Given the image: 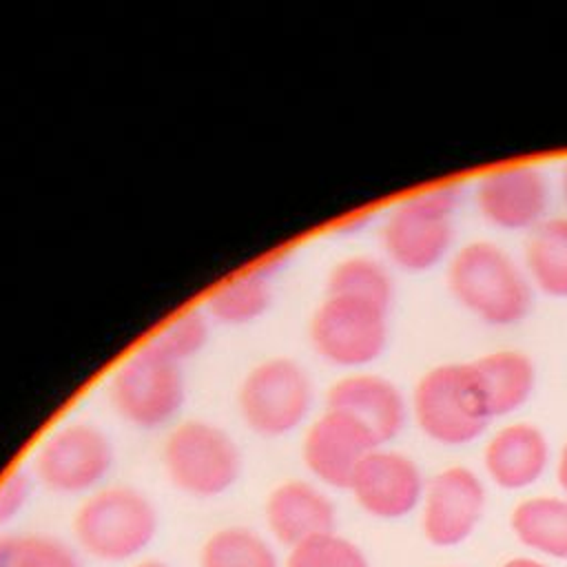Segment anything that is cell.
Segmentation results:
<instances>
[{
  "mask_svg": "<svg viewBox=\"0 0 567 567\" xmlns=\"http://www.w3.org/2000/svg\"><path fill=\"white\" fill-rule=\"evenodd\" d=\"M0 567H82V560L58 536L0 532Z\"/></svg>",
  "mask_w": 567,
  "mask_h": 567,
  "instance_id": "603a6c76",
  "label": "cell"
},
{
  "mask_svg": "<svg viewBox=\"0 0 567 567\" xmlns=\"http://www.w3.org/2000/svg\"><path fill=\"white\" fill-rule=\"evenodd\" d=\"M478 215L505 233H532L549 215L551 188L534 164H505L485 171L474 184Z\"/></svg>",
  "mask_w": 567,
  "mask_h": 567,
  "instance_id": "30bf717a",
  "label": "cell"
},
{
  "mask_svg": "<svg viewBox=\"0 0 567 567\" xmlns=\"http://www.w3.org/2000/svg\"><path fill=\"white\" fill-rule=\"evenodd\" d=\"M560 190H563V197L567 202V162H565V166L560 171Z\"/></svg>",
  "mask_w": 567,
  "mask_h": 567,
  "instance_id": "f546056e",
  "label": "cell"
},
{
  "mask_svg": "<svg viewBox=\"0 0 567 567\" xmlns=\"http://www.w3.org/2000/svg\"><path fill=\"white\" fill-rule=\"evenodd\" d=\"M326 408L354 419L379 445L399 436L408 421V401L401 388L392 379L370 370L341 374L326 392Z\"/></svg>",
  "mask_w": 567,
  "mask_h": 567,
  "instance_id": "5bb4252c",
  "label": "cell"
},
{
  "mask_svg": "<svg viewBox=\"0 0 567 567\" xmlns=\"http://www.w3.org/2000/svg\"><path fill=\"white\" fill-rule=\"evenodd\" d=\"M315 405V383L303 363L275 354L257 361L237 385V412L246 427L279 439L301 427Z\"/></svg>",
  "mask_w": 567,
  "mask_h": 567,
  "instance_id": "8992f818",
  "label": "cell"
},
{
  "mask_svg": "<svg viewBox=\"0 0 567 567\" xmlns=\"http://www.w3.org/2000/svg\"><path fill=\"white\" fill-rule=\"evenodd\" d=\"M109 401L131 427L162 430L177 419L186 403L182 365L168 361L144 341L111 372Z\"/></svg>",
  "mask_w": 567,
  "mask_h": 567,
  "instance_id": "52a82bcc",
  "label": "cell"
},
{
  "mask_svg": "<svg viewBox=\"0 0 567 567\" xmlns=\"http://www.w3.org/2000/svg\"><path fill=\"white\" fill-rule=\"evenodd\" d=\"M286 567H370L363 551L337 532L317 534L295 545Z\"/></svg>",
  "mask_w": 567,
  "mask_h": 567,
  "instance_id": "d4e9b609",
  "label": "cell"
},
{
  "mask_svg": "<svg viewBox=\"0 0 567 567\" xmlns=\"http://www.w3.org/2000/svg\"><path fill=\"white\" fill-rule=\"evenodd\" d=\"M381 447L374 436L348 414L323 408L310 421L301 441V461L321 485L348 489L359 463Z\"/></svg>",
  "mask_w": 567,
  "mask_h": 567,
  "instance_id": "8fae6325",
  "label": "cell"
},
{
  "mask_svg": "<svg viewBox=\"0 0 567 567\" xmlns=\"http://www.w3.org/2000/svg\"><path fill=\"white\" fill-rule=\"evenodd\" d=\"M452 299L494 328L520 323L534 301V286L523 268L501 244L472 239L452 250L445 268Z\"/></svg>",
  "mask_w": 567,
  "mask_h": 567,
  "instance_id": "6da1fadb",
  "label": "cell"
},
{
  "mask_svg": "<svg viewBox=\"0 0 567 567\" xmlns=\"http://www.w3.org/2000/svg\"><path fill=\"white\" fill-rule=\"evenodd\" d=\"M509 525L523 545L554 558H567V498H525L512 509Z\"/></svg>",
  "mask_w": 567,
  "mask_h": 567,
  "instance_id": "ffe728a7",
  "label": "cell"
},
{
  "mask_svg": "<svg viewBox=\"0 0 567 567\" xmlns=\"http://www.w3.org/2000/svg\"><path fill=\"white\" fill-rule=\"evenodd\" d=\"M461 186L441 184L396 202L381 221L385 259L403 272H430L452 255Z\"/></svg>",
  "mask_w": 567,
  "mask_h": 567,
  "instance_id": "7a4b0ae2",
  "label": "cell"
},
{
  "mask_svg": "<svg viewBox=\"0 0 567 567\" xmlns=\"http://www.w3.org/2000/svg\"><path fill=\"white\" fill-rule=\"evenodd\" d=\"M390 339V310L377 303L323 295L308 321V341L317 357L346 372L372 365Z\"/></svg>",
  "mask_w": 567,
  "mask_h": 567,
  "instance_id": "ba28073f",
  "label": "cell"
},
{
  "mask_svg": "<svg viewBox=\"0 0 567 567\" xmlns=\"http://www.w3.org/2000/svg\"><path fill=\"white\" fill-rule=\"evenodd\" d=\"M549 443L545 432L527 421L503 425L485 445L487 476L503 489L534 485L547 470Z\"/></svg>",
  "mask_w": 567,
  "mask_h": 567,
  "instance_id": "2e32d148",
  "label": "cell"
},
{
  "mask_svg": "<svg viewBox=\"0 0 567 567\" xmlns=\"http://www.w3.org/2000/svg\"><path fill=\"white\" fill-rule=\"evenodd\" d=\"M470 365L492 419L520 410L536 390V363L523 350H489L472 359Z\"/></svg>",
  "mask_w": 567,
  "mask_h": 567,
  "instance_id": "e0dca14e",
  "label": "cell"
},
{
  "mask_svg": "<svg viewBox=\"0 0 567 567\" xmlns=\"http://www.w3.org/2000/svg\"><path fill=\"white\" fill-rule=\"evenodd\" d=\"M501 567H547V565L538 563V560H532V558H512V560L503 563Z\"/></svg>",
  "mask_w": 567,
  "mask_h": 567,
  "instance_id": "83f0119b",
  "label": "cell"
},
{
  "mask_svg": "<svg viewBox=\"0 0 567 567\" xmlns=\"http://www.w3.org/2000/svg\"><path fill=\"white\" fill-rule=\"evenodd\" d=\"M326 295L363 299L390 310L394 301V277L385 261L377 257L348 255L328 270Z\"/></svg>",
  "mask_w": 567,
  "mask_h": 567,
  "instance_id": "44dd1931",
  "label": "cell"
},
{
  "mask_svg": "<svg viewBox=\"0 0 567 567\" xmlns=\"http://www.w3.org/2000/svg\"><path fill=\"white\" fill-rule=\"evenodd\" d=\"M556 478H558V485H560V489L565 492V498H567V441L560 447V454H558V461H556Z\"/></svg>",
  "mask_w": 567,
  "mask_h": 567,
  "instance_id": "4316f807",
  "label": "cell"
},
{
  "mask_svg": "<svg viewBox=\"0 0 567 567\" xmlns=\"http://www.w3.org/2000/svg\"><path fill=\"white\" fill-rule=\"evenodd\" d=\"M78 547L104 563H124L148 549L159 529L155 503L131 485H102L73 514Z\"/></svg>",
  "mask_w": 567,
  "mask_h": 567,
  "instance_id": "3957f363",
  "label": "cell"
},
{
  "mask_svg": "<svg viewBox=\"0 0 567 567\" xmlns=\"http://www.w3.org/2000/svg\"><path fill=\"white\" fill-rule=\"evenodd\" d=\"M272 303L270 277L257 266L235 272L217 284L204 299V312L221 326H248L261 319Z\"/></svg>",
  "mask_w": 567,
  "mask_h": 567,
  "instance_id": "ac0fdd59",
  "label": "cell"
},
{
  "mask_svg": "<svg viewBox=\"0 0 567 567\" xmlns=\"http://www.w3.org/2000/svg\"><path fill=\"white\" fill-rule=\"evenodd\" d=\"M166 478L193 498H217L241 476L244 456L228 430L206 419L177 421L162 445Z\"/></svg>",
  "mask_w": 567,
  "mask_h": 567,
  "instance_id": "277c9868",
  "label": "cell"
},
{
  "mask_svg": "<svg viewBox=\"0 0 567 567\" xmlns=\"http://www.w3.org/2000/svg\"><path fill=\"white\" fill-rule=\"evenodd\" d=\"M199 567H281L272 545L250 527L215 529L202 545Z\"/></svg>",
  "mask_w": 567,
  "mask_h": 567,
  "instance_id": "7402d4cb",
  "label": "cell"
},
{
  "mask_svg": "<svg viewBox=\"0 0 567 567\" xmlns=\"http://www.w3.org/2000/svg\"><path fill=\"white\" fill-rule=\"evenodd\" d=\"M264 518L268 532L288 549L337 527V509L330 496L317 483L303 478L275 485L266 498Z\"/></svg>",
  "mask_w": 567,
  "mask_h": 567,
  "instance_id": "9a60e30c",
  "label": "cell"
},
{
  "mask_svg": "<svg viewBox=\"0 0 567 567\" xmlns=\"http://www.w3.org/2000/svg\"><path fill=\"white\" fill-rule=\"evenodd\" d=\"M523 268L543 295L567 299V215H549L527 233Z\"/></svg>",
  "mask_w": 567,
  "mask_h": 567,
  "instance_id": "d6986e66",
  "label": "cell"
},
{
  "mask_svg": "<svg viewBox=\"0 0 567 567\" xmlns=\"http://www.w3.org/2000/svg\"><path fill=\"white\" fill-rule=\"evenodd\" d=\"M115 465L109 434L91 421H66L35 447L31 474L53 494L89 496L100 489Z\"/></svg>",
  "mask_w": 567,
  "mask_h": 567,
  "instance_id": "9c48e42d",
  "label": "cell"
},
{
  "mask_svg": "<svg viewBox=\"0 0 567 567\" xmlns=\"http://www.w3.org/2000/svg\"><path fill=\"white\" fill-rule=\"evenodd\" d=\"M483 512L485 485L470 467H445L425 483L421 527L432 545L452 547L463 543Z\"/></svg>",
  "mask_w": 567,
  "mask_h": 567,
  "instance_id": "7c38bea8",
  "label": "cell"
},
{
  "mask_svg": "<svg viewBox=\"0 0 567 567\" xmlns=\"http://www.w3.org/2000/svg\"><path fill=\"white\" fill-rule=\"evenodd\" d=\"M410 408L427 439L452 447L476 441L492 421L470 361L427 368L412 388Z\"/></svg>",
  "mask_w": 567,
  "mask_h": 567,
  "instance_id": "5b68a950",
  "label": "cell"
},
{
  "mask_svg": "<svg viewBox=\"0 0 567 567\" xmlns=\"http://www.w3.org/2000/svg\"><path fill=\"white\" fill-rule=\"evenodd\" d=\"M133 567H171V565H166L164 560H157V558H146V560L135 563Z\"/></svg>",
  "mask_w": 567,
  "mask_h": 567,
  "instance_id": "f1b7e54d",
  "label": "cell"
},
{
  "mask_svg": "<svg viewBox=\"0 0 567 567\" xmlns=\"http://www.w3.org/2000/svg\"><path fill=\"white\" fill-rule=\"evenodd\" d=\"M33 483L35 478L29 467H13L0 478V532L24 512L31 501Z\"/></svg>",
  "mask_w": 567,
  "mask_h": 567,
  "instance_id": "484cf974",
  "label": "cell"
},
{
  "mask_svg": "<svg viewBox=\"0 0 567 567\" xmlns=\"http://www.w3.org/2000/svg\"><path fill=\"white\" fill-rule=\"evenodd\" d=\"M357 505L374 518H403L423 498L419 465L403 452L374 447L357 467L350 487Z\"/></svg>",
  "mask_w": 567,
  "mask_h": 567,
  "instance_id": "4fadbf2b",
  "label": "cell"
},
{
  "mask_svg": "<svg viewBox=\"0 0 567 567\" xmlns=\"http://www.w3.org/2000/svg\"><path fill=\"white\" fill-rule=\"evenodd\" d=\"M208 332L210 319L204 308H188L166 319L146 343L168 361L184 365V361H190L204 350Z\"/></svg>",
  "mask_w": 567,
  "mask_h": 567,
  "instance_id": "cb8c5ba5",
  "label": "cell"
}]
</instances>
